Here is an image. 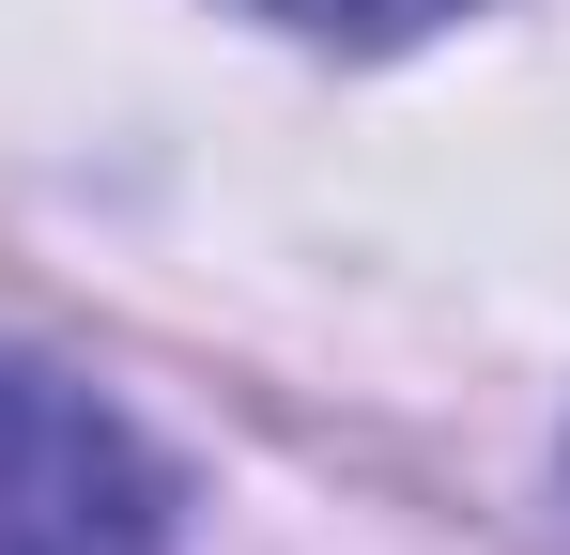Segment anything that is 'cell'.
<instances>
[{"mask_svg": "<svg viewBox=\"0 0 570 555\" xmlns=\"http://www.w3.org/2000/svg\"><path fill=\"white\" fill-rule=\"evenodd\" d=\"M0 555H170L155 448L31 356H0Z\"/></svg>", "mask_w": 570, "mask_h": 555, "instance_id": "6da1fadb", "label": "cell"}, {"mask_svg": "<svg viewBox=\"0 0 570 555\" xmlns=\"http://www.w3.org/2000/svg\"><path fill=\"white\" fill-rule=\"evenodd\" d=\"M247 16L324 31V47H401V31H432V16H463V0H247Z\"/></svg>", "mask_w": 570, "mask_h": 555, "instance_id": "7a4b0ae2", "label": "cell"}]
</instances>
